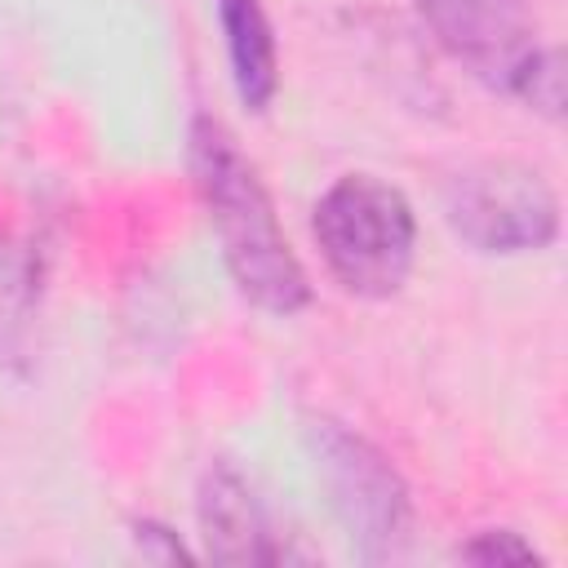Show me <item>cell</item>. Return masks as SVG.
<instances>
[{
  "label": "cell",
  "mask_w": 568,
  "mask_h": 568,
  "mask_svg": "<svg viewBox=\"0 0 568 568\" xmlns=\"http://www.w3.org/2000/svg\"><path fill=\"white\" fill-rule=\"evenodd\" d=\"M186 160L240 297L266 315H297L311 302V280L275 217L271 191L262 186L253 160L213 115L191 120Z\"/></svg>",
  "instance_id": "cell-1"
},
{
  "label": "cell",
  "mask_w": 568,
  "mask_h": 568,
  "mask_svg": "<svg viewBox=\"0 0 568 568\" xmlns=\"http://www.w3.org/2000/svg\"><path fill=\"white\" fill-rule=\"evenodd\" d=\"M426 36L479 84L559 120L564 71L555 44L541 40L532 0H413Z\"/></svg>",
  "instance_id": "cell-2"
},
{
  "label": "cell",
  "mask_w": 568,
  "mask_h": 568,
  "mask_svg": "<svg viewBox=\"0 0 568 568\" xmlns=\"http://www.w3.org/2000/svg\"><path fill=\"white\" fill-rule=\"evenodd\" d=\"M311 235L328 275L364 302L395 297L417 262V213L399 186L373 173H342L315 200Z\"/></svg>",
  "instance_id": "cell-3"
},
{
  "label": "cell",
  "mask_w": 568,
  "mask_h": 568,
  "mask_svg": "<svg viewBox=\"0 0 568 568\" xmlns=\"http://www.w3.org/2000/svg\"><path fill=\"white\" fill-rule=\"evenodd\" d=\"M306 448L351 550L364 564L404 559L413 541V497L395 462L333 417L306 422Z\"/></svg>",
  "instance_id": "cell-4"
},
{
  "label": "cell",
  "mask_w": 568,
  "mask_h": 568,
  "mask_svg": "<svg viewBox=\"0 0 568 568\" xmlns=\"http://www.w3.org/2000/svg\"><path fill=\"white\" fill-rule=\"evenodd\" d=\"M444 222L470 253L484 257L541 253L559 240V195L528 164L479 160L448 178Z\"/></svg>",
  "instance_id": "cell-5"
},
{
  "label": "cell",
  "mask_w": 568,
  "mask_h": 568,
  "mask_svg": "<svg viewBox=\"0 0 568 568\" xmlns=\"http://www.w3.org/2000/svg\"><path fill=\"white\" fill-rule=\"evenodd\" d=\"M195 524L204 555L217 564H280L284 546L275 537L271 510L231 462H209L195 484Z\"/></svg>",
  "instance_id": "cell-6"
},
{
  "label": "cell",
  "mask_w": 568,
  "mask_h": 568,
  "mask_svg": "<svg viewBox=\"0 0 568 568\" xmlns=\"http://www.w3.org/2000/svg\"><path fill=\"white\" fill-rule=\"evenodd\" d=\"M217 27L235 98L248 111H266L280 93V44L262 0H217Z\"/></svg>",
  "instance_id": "cell-7"
},
{
  "label": "cell",
  "mask_w": 568,
  "mask_h": 568,
  "mask_svg": "<svg viewBox=\"0 0 568 568\" xmlns=\"http://www.w3.org/2000/svg\"><path fill=\"white\" fill-rule=\"evenodd\" d=\"M31 306V257L4 240L0 231V346H13V337L27 324Z\"/></svg>",
  "instance_id": "cell-8"
},
{
  "label": "cell",
  "mask_w": 568,
  "mask_h": 568,
  "mask_svg": "<svg viewBox=\"0 0 568 568\" xmlns=\"http://www.w3.org/2000/svg\"><path fill=\"white\" fill-rule=\"evenodd\" d=\"M457 559L493 568V564H537L541 555H537V546L524 541L515 528H484V532H475V537H466V541L457 546Z\"/></svg>",
  "instance_id": "cell-9"
},
{
  "label": "cell",
  "mask_w": 568,
  "mask_h": 568,
  "mask_svg": "<svg viewBox=\"0 0 568 568\" xmlns=\"http://www.w3.org/2000/svg\"><path fill=\"white\" fill-rule=\"evenodd\" d=\"M133 537H138V546L142 541H155V550H146V555H160V559H186V550H182V541L164 528V524H151V519H142L138 528H133Z\"/></svg>",
  "instance_id": "cell-10"
}]
</instances>
